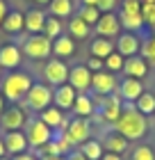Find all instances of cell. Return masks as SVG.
Masks as SVG:
<instances>
[{"label":"cell","mask_w":155,"mask_h":160,"mask_svg":"<svg viewBox=\"0 0 155 160\" xmlns=\"http://www.w3.org/2000/svg\"><path fill=\"white\" fill-rule=\"evenodd\" d=\"M114 126H116V133H121L128 142H135L146 135L148 121H146V114H142L135 108V103H123V112Z\"/></svg>","instance_id":"cell-1"},{"label":"cell","mask_w":155,"mask_h":160,"mask_svg":"<svg viewBox=\"0 0 155 160\" xmlns=\"http://www.w3.org/2000/svg\"><path fill=\"white\" fill-rule=\"evenodd\" d=\"M32 76L25 73V71H12L9 76H5L2 80V96L7 101H12V103H16L25 96L27 92H30L32 87Z\"/></svg>","instance_id":"cell-2"},{"label":"cell","mask_w":155,"mask_h":160,"mask_svg":"<svg viewBox=\"0 0 155 160\" xmlns=\"http://www.w3.org/2000/svg\"><path fill=\"white\" fill-rule=\"evenodd\" d=\"M62 135L66 137V142L71 144V147H80V144H85L87 140H91V126H89V121L87 119H71L69 123H66V128L62 130Z\"/></svg>","instance_id":"cell-3"},{"label":"cell","mask_w":155,"mask_h":160,"mask_svg":"<svg viewBox=\"0 0 155 160\" xmlns=\"http://www.w3.org/2000/svg\"><path fill=\"white\" fill-rule=\"evenodd\" d=\"M53 103V89H50L48 85H41V82H34L30 87V92L25 94V105L30 108V110H46V108Z\"/></svg>","instance_id":"cell-4"},{"label":"cell","mask_w":155,"mask_h":160,"mask_svg":"<svg viewBox=\"0 0 155 160\" xmlns=\"http://www.w3.org/2000/svg\"><path fill=\"white\" fill-rule=\"evenodd\" d=\"M23 53L32 60H46L53 55V39H48L46 34H32L23 43Z\"/></svg>","instance_id":"cell-5"},{"label":"cell","mask_w":155,"mask_h":160,"mask_svg":"<svg viewBox=\"0 0 155 160\" xmlns=\"http://www.w3.org/2000/svg\"><path fill=\"white\" fill-rule=\"evenodd\" d=\"M25 137H27V144H30V147L41 149L43 144H48L50 140H53V128L46 126L41 119H32V121H27Z\"/></svg>","instance_id":"cell-6"},{"label":"cell","mask_w":155,"mask_h":160,"mask_svg":"<svg viewBox=\"0 0 155 160\" xmlns=\"http://www.w3.org/2000/svg\"><path fill=\"white\" fill-rule=\"evenodd\" d=\"M43 76H46V80H48L50 85L60 87L64 82H69V67L64 64V60L53 57V60H48L46 67H43Z\"/></svg>","instance_id":"cell-7"},{"label":"cell","mask_w":155,"mask_h":160,"mask_svg":"<svg viewBox=\"0 0 155 160\" xmlns=\"http://www.w3.org/2000/svg\"><path fill=\"white\" fill-rule=\"evenodd\" d=\"M27 123V114L23 108L18 105H12L7 108V110H2V114H0V128L5 130H21Z\"/></svg>","instance_id":"cell-8"},{"label":"cell","mask_w":155,"mask_h":160,"mask_svg":"<svg viewBox=\"0 0 155 160\" xmlns=\"http://www.w3.org/2000/svg\"><path fill=\"white\" fill-rule=\"evenodd\" d=\"M116 87H119V82H116V76L109 73V71H96V73H91V89L96 94H100V96H109Z\"/></svg>","instance_id":"cell-9"},{"label":"cell","mask_w":155,"mask_h":160,"mask_svg":"<svg viewBox=\"0 0 155 160\" xmlns=\"http://www.w3.org/2000/svg\"><path fill=\"white\" fill-rule=\"evenodd\" d=\"M116 89H119L116 96H119L123 103H135L144 94V85H142V80H137V78H123Z\"/></svg>","instance_id":"cell-10"},{"label":"cell","mask_w":155,"mask_h":160,"mask_svg":"<svg viewBox=\"0 0 155 160\" xmlns=\"http://www.w3.org/2000/svg\"><path fill=\"white\" fill-rule=\"evenodd\" d=\"M69 85L78 94H85L91 87V71L87 69L85 64H78V67L69 69Z\"/></svg>","instance_id":"cell-11"},{"label":"cell","mask_w":155,"mask_h":160,"mask_svg":"<svg viewBox=\"0 0 155 160\" xmlns=\"http://www.w3.org/2000/svg\"><path fill=\"white\" fill-rule=\"evenodd\" d=\"M116 53H121L123 57H132L142 53V39L135 32H123L116 39Z\"/></svg>","instance_id":"cell-12"},{"label":"cell","mask_w":155,"mask_h":160,"mask_svg":"<svg viewBox=\"0 0 155 160\" xmlns=\"http://www.w3.org/2000/svg\"><path fill=\"white\" fill-rule=\"evenodd\" d=\"M96 28V34L98 37H119L121 32V23H119V16H114V12H107V14H100L98 23L94 25Z\"/></svg>","instance_id":"cell-13"},{"label":"cell","mask_w":155,"mask_h":160,"mask_svg":"<svg viewBox=\"0 0 155 160\" xmlns=\"http://www.w3.org/2000/svg\"><path fill=\"white\" fill-rule=\"evenodd\" d=\"M75 98H78V92L73 89L69 82L55 87V92H53V103H55V108H60L62 112L73 110V103H75Z\"/></svg>","instance_id":"cell-14"},{"label":"cell","mask_w":155,"mask_h":160,"mask_svg":"<svg viewBox=\"0 0 155 160\" xmlns=\"http://www.w3.org/2000/svg\"><path fill=\"white\" fill-rule=\"evenodd\" d=\"M123 112V101L116 96V94H109V96H105V101H103L100 105V117L109 121V123H116Z\"/></svg>","instance_id":"cell-15"},{"label":"cell","mask_w":155,"mask_h":160,"mask_svg":"<svg viewBox=\"0 0 155 160\" xmlns=\"http://www.w3.org/2000/svg\"><path fill=\"white\" fill-rule=\"evenodd\" d=\"M41 153H43V158H64V156L71 153V144L66 142V137L60 133L57 137H53L48 144H43Z\"/></svg>","instance_id":"cell-16"},{"label":"cell","mask_w":155,"mask_h":160,"mask_svg":"<svg viewBox=\"0 0 155 160\" xmlns=\"http://www.w3.org/2000/svg\"><path fill=\"white\" fill-rule=\"evenodd\" d=\"M5 149L9 151L12 156H18V153H25L27 151V137H25V133H21V130H7L5 133Z\"/></svg>","instance_id":"cell-17"},{"label":"cell","mask_w":155,"mask_h":160,"mask_svg":"<svg viewBox=\"0 0 155 160\" xmlns=\"http://www.w3.org/2000/svg\"><path fill=\"white\" fill-rule=\"evenodd\" d=\"M123 73H125V78H137V80H142L146 73H148V62H146L142 55H132V57H125V64H123Z\"/></svg>","instance_id":"cell-18"},{"label":"cell","mask_w":155,"mask_h":160,"mask_svg":"<svg viewBox=\"0 0 155 160\" xmlns=\"http://www.w3.org/2000/svg\"><path fill=\"white\" fill-rule=\"evenodd\" d=\"M21 62H23V53H21L18 46L5 43V46L0 48V67L2 69H18Z\"/></svg>","instance_id":"cell-19"},{"label":"cell","mask_w":155,"mask_h":160,"mask_svg":"<svg viewBox=\"0 0 155 160\" xmlns=\"http://www.w3.org/2000/svg\"><path fill=\"white\" fill-rule=\"evenodd\" d=\"M128 140L121 135V133H116V130H112V133H107L105 137H103V149L107 151V153H116V156H123L125 151H128Z\"/></svg>","instance_id":"cell-20"},{"label":"cell","mask_w":155,"mask_h":160,"mask_svg":"<svg viewBox=\"0 0 155 160\" xmlns=\"http://www.w3.org/2000/svg\"><path fill=\"white\" fill-rule=\"evenodd\" d=\"M46 126H50V128H60V130H64L66 128V121L64 119V112L60 110V108H55V105H48L46 110H41V117H39Z\"/></svg>","instance_id":"cell-21"},{"label":"cell","mask_w":155,"mask_h":160,"mask_svg":"<svg viewBox=\"0 0 155 160\" xmlns=\"http://www.w3.org/2000/svg\"><path fill=\"white\" fill-rule=\"evenodd\" d=\"M46 14L41 9H30L25 14V30L32 32V34H41L43 32V25H46Z\"/></svg>","instance_id":"cell-22"},{"label":"cell","mask_w":155,"mask_h":160,"mask_svg":"<svg viewBox=\"0 0 155 160\" xmlns=\"http://www.w3.org/2000/svg\"><path fill=\"white\" fill-rule=\"evenodd\" d=\"M23 28H25V16L21 12H7V16L2 21V30L5 32H9V34H18V32H23Z\"/></svg>","instance_id":"cell-23"},{"label":"cell","mask_w":155,"mask_h":160,"mask_svg":"<svg viewBox=\"0 0 155 160\" xmlns=\"http://www.w3.org/2000/svg\"><path fill=\"white\" fill-rule=\"evenodd\" d=\"M73 112H75V117L80 119H89L94 114V101L89 94H78L75 103H73Z\"/></svg>","instance_id":"cell-24"},{"label":"cell","mask_w":155,"mask_h":160,"mask_svg":"<svg viewBox=\"0 0 155 160\" xmlns=\"http://www.w3.org/2000/svg\"><path fill=\"white\" fill-rule=\"evenodd\" d=\"M114 53V41L107 37H98L91 41V57H98V60H105Z\"/></svg>","instance_id":"cell-25"},{"label":"cell","mask_w":155,"mask_h":160,"mask_svg":"<svg viewBox=\"0 0 155 160\" xmlns=\"http://www.w3.org/2000/svg\"><path fill=\"white\" fill-rule=\"evenodd\" d=\"M73 53H75V43H73L71 37L60 34L57 39H53V55H57V57H71Z\"/></svg>","instance_id":"cell-26"},{"label":"cell","mask_w":155,"mask_h":160,"mask_svg":"<svg viewBox=\"0 0 155 160\" xmlns=\"http://www.w3.org/2000/svg\"><path fill=\"white\" fill-rule=\"evenodd\" d=\"M80 151L87 160H100L105 156V149H103V142L100 140H87L85 144H80Z\"/></svg>","instance_id":"cell-27"},{"label":"cell","mask_w":155,"mask_h":160,"mask_svg":"<svg viewBox=\"0 0 155 160\" xmlns=\"http://www.w3.org/2000/svg\"><path fill=\"white\" fill-rule=\"evenodd\" d=\"M48 9H50V16L55 18H69L73 12V2L71 0H50Z\"/></svg>","instance_id":"cell-28"},{"label":"cell","mask_w":155,"mask_h":160,"mask_svg":"<svg viewBox=\"0 0 155 160\" xmlns=\"http://www.w3.org/2000/svg\"><path fill=\"white\" fill-rule=\"evenodd\" d=\"M119 23H121V28H125L128 32H135V34H139L146 28L142 16H130V14H119Z\"/></svg>","instance_id":"cell-29"},{"label":"cell","mask_w":155,"mask_h":160,"mask_svg":"<svg viewBox=\"0 0 155 160\" xmlns=\"http://www.w3.org/2000/svg\"><path fill=\"white\" fill-rule=\"evenodd\" d=\"M135 108L142 114H155V94H151V92H144L142 96H139L137 101H135Z\"/></svg>","instance_id":"cell-30"},{"label":"cell","mask_w":155,"mask_h":160,"mask_svg":"<svg viewBox=\"0 0 155 160\" xmlns=\"http://www.w3.org/2000/svg\"><path fill=\"white\" fill-rule=\"evenodd\" d=\"M69 32H71V37L87 39V37H89V32H91V25H87L80 16H75L73 21H69Z\"/></svg>","instance_id":"cell-31"},{"label":"cell","mask_w":155,"mask_h":160,"mask_svg":"<svg viewBox=\"0 0 155 160\" xmlns=\"http://www.w3.org/2000/svg\"><path fill=\"white\" fill-rule=\"evenodd\" d=\"M78 16L82 18L87 25H96V23H98V18H100V9H98V7L82 5V7H80V12H78Z\"/></svg>","instance_id":"cell-32"},{"label":"cell","mask_w":155,"mask_h":160,"mask_svg":"<svg viewBox=\"0 0 155 160\" xmlns=\"http://www.w3.org/2000/svg\"><path fill=\"white\" fill-rule=\"evenodd\" d=\"M103 62H105V69L109 71V73H116V71H123L125 57H123L121 53H116V50H114V53L109 55V57H105V60H103Z\"/></svg>","instance_id":"cell-33"},{"label":"cell","mask_w":155,"mask_h":160,"mask_svg":"<svg viewBox=\"0 0 155 160\" xmlns=\"http://www.w3.org/2000/svg\"><path fill=\"white\" fill-rule=\"evenodd\" d=\"M43 34H46L48 39H57L62 34V23H60V18H55V16H48L46 18V25H43Z\"/></svg>","instance_id":"cell-34"},{"label":"cell","mask_w":155,"mask_h":160,"mask_svg":"<svg viewBox=\"0 0 155 160\" xmlns=\"http://www.w3.org/2000/svg\"><path fill=\"white\" fill-rule=\"evenodd\" d=\"M142 18L144 25L155 32V2H142Z\"/></svg>","instance_id":"cell-35"},{"label":"cell","mask_w":155,"mask_h":160,"mask_svg":"<svg viewBox=\"0 0 155 160\" xmlns=\"http://www.w3.org/2000/svg\"><path fill=\"white\" fill-rule=\"evenodd\" d=\"M130 160H155V151H153V147H148V144H139V147L132 149Z\"/></svg>","instance_id":"cell-36"},{"label":"cell","mask_w":155,"mask_h":160,"mask_svg":"<svg viewBox=\"0 0 155 160\" xmlns=\"http://www.w3.org/2000/svg\"><path fill=\"white\" fill-rule=\"evenodd\" d=\"M121 14L142 16V0H121Z\"/></svg>","instance_id":"cell-37"},{"label":"cell","mask_w":155,"mask_h":160,"mask_svg":"<svg viewBox=\"0 0 155 160\" xmlns=\"http://www.w3.org/2000/svg\"><path fill=\"white\" fill-rule=\"evenodd\" d=\"M142 57L148 64H155V34L153 37H148L144 43H142Z\"/></svg>","instance_id":"cell-38"},{"label":"cell","mask_w":155,"mask_h":160,"mask_svg":"<svg viewBox=\"0 0 155 160\" xmlns=\"http://www.w3.org/2000/svg\"><path fill=\"white\" fill-rule=\"evenodd\" d=\"M116 5H119V0H98L96 7L100 9V14H107V12H114Z\"/></svg>","instance_id":"cell-39"},{"label":"cell","mask_w":155,"mask_h":160,"mask_svg":"<svg viewBox=\"0 0 155 160\" xmlns=\"http://www.w3.org/2000/svg\"><path fill=\"white\" fill-rule=\"evenodd\" d=\"M85 67L89 69L91 73H96V71H103V67H105V62H103V60H98V57H89V62H87Z\"/></svg>","instance_id":"cell-40"},{"label":"cell","mask_w":155,"mask_h":160,"mask_svg":"<svg viewBox=\"0 0 155 160\" xmlns=\"http://www.w3.org/2000/svg\"><path fill=\"white\" fill-rule=\"evenodd\" d=\"M64 160H87V158L82 156V151L78 149V151H71L69 156H64Z\"/></svg>","instance_id":"cell-41"},{"label":"cell","mask_w":155,"mask_h":160,"mask_svg":"<svg viewBox=\"0 0 155 160\" xmlns=\"http://www.w3.org/2000/svg\"><path fill=\"white\" fill-rule=\"evenodd\" d=\"M12 160H36V156H34V153H30V151H25V153L12 156Z\"/></svg>","instance_id":"cell-42"},{"label":"cell","mask_w":155,"mask_h":160,"mask_svg":"<svg viewBox=\"0 0 155 160\" xmlns=\"http://www.w3.org/2000/svg\"><path fill=\"white\" fill-rule=\"evenodd\" d=\"M7 12H9V9H7V2H5V0H0V25H2V21H5V16H7Z\"/></svg>","instance_id":"cell-43"},{"label":"cell","mask_w":155,"mask_h":160,"mask_svg":"<svg viewBox=\"0 0 155 160\" xmlns=\"http://www.w3.org/2000/svg\"><path fill=\"white\" fill-rule=\"evenodd\" d=\"M100 160H121V156H116V153H107V151H105V156H103Z\"/></svg>","instance_id":"cell-44"},{"label":"cell","mask_w":155,"mask_h":160,"mask_svg":"<svg viewBox=\"0 0 155 160\" xmlns=\"http://www.w3.org/2000/svg\"><path fill=\"white\" fill-rule=\"evenodd\" d=\"M82 5H87V7H96V5H98V0H82Z\"/></svg>","instance_id":"cell-45"},{"label":"cell","mask_w":155,"mask_h":160,"mask_svg":"<svg viewBox=\"0 0 155 160\" xmlns=\"http://www.w3.org/2000/svg\"><path fill=\"white\" fill-rule=\"evenodd\" d=\"M5 151H7V149H5V140H2V137H0V158L5 156Z\"/></svg>","instance_id":"cell-46"},{"label":"cell","mask_w":155,"mask_h":160,"mask_svg":"<svg viewBox=\"0 0 155 160\" xmlns=\"http://www.w3.org/2000/svg\"><path fill=\"white\" fill-rule=\"evenodd\" d=\"M2 110H5V96L0 94V114H2Z\"/></svg>","instance_id":"cell-47"},{"label":"cell","mask_w":155,"mask_h":160,"mask_svg":"<svg viewBox=\"0 0 155 160\" xmlns=\"http://www.w3.org/2000/svg\"><path fill=\"white\" fill-rule=\"evenodd\" d=\"M34 2H41V5H50V0H34Z\"/></svg>","instance_id":"cell-48"},{"label":"cell","mask_w":155,"mask_h":160,"mask_svg":"<svg viewBox=\"0 0 155 160\" xmlns=\"http://www.w3.org/2000/svg\"><path fill=\"white\" fill-rule=\"evenodd\" d=\"M41 160H64V158H41Z\"/></svg>","instance_id":"cell-49"},{"label":"cell","mask_w":155,"mask_h":160,"mask_svg":"<svg viewBox=\"0 0 155 160\" xmlns=\"http://www.w3.org/2000/svg\"><path fill=\"white\" fill-rule=\"evenodd\" d=\"M0 160H12V158H7V156H2V158H0Z\"/></svg>","instance_id":"cell-50"},{"label":"cell","mask_w":155,"mask_h":160,"mask_svg":"<svg viewBox=\"0 0 155 160\" xmlns=\"http://www.w3.org/2000/svg\"><path fill=\"white\" fill-rule=\"evenodd\" d=\"M142 2H155V0H142Z\"/></svg>","instance_id":"cell-51"},{"label":"cell","mask_w":155,"mask_h":160,"mask_svg":"<svg viewBox=\"0 0 155 160\" xmlns=\"http://www.w3.org/2000/svg\"><path fill=\"white\" fill-rule=\"evenodd\" d=\"M0 71H2V67H0Z\"/></svg>","instance_id":"cell-52"}]
</instances>
